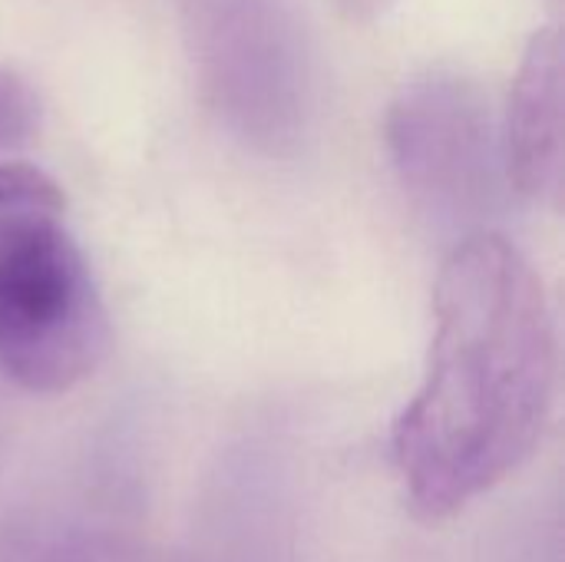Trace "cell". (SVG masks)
Listing matches in <instances>:
<instances>
[{
    "label": "cell",
    "instance_id": "cell-3",
    "mask_svg": "<svg viewBox=\"0 0 565 562\" xmlns=\"http://www.w3.org/2000/svg\"><path fill=\"white\" fill-rule=\"evenodd\" d=\"M109 351L99 285L60 222L0 238V374L30 394H63Z\"/></svg>",
    "mask_w": 565,
    "mask_h": 562
},
{
    "label": "cell",
    "instance_id": "cell-5",
    "mask_svg": "<svg viewBox=\"0 0 565 562\" xmlns=\"http://www.w3.org/2000/svg\"><path fill=\"white\" fill-rule=\"evenodd\" d=\"M507 182L536 202L563 192V40L540 30L516 70L500 129Z\"/></svg>",
    "mask_w": 565,
    "mask_h": 562
},
{
    "label": "cell",
    "instance_id": "cell-7",
    "mask_svg": "<svg viewBox=\"0 0 565 562\" xmlns=\"http://www.w3.org/2000/svg\"><path fill=\"white\" fill-rule=\"evenodd\" d=\"M63 219L60 185L26 162H0V238Z\"/></svg>",
    "mask_w": 565,
    "mask_h": 562
},
{
    "label": "cell",
    "instance_id": "cell-9",
    "mask_svg": "<svg viewBox=\"0 0 565 562\" xmlns=\"http://www.w3.org/2000/svg\"><path fill=\"white\" fill-rule=\"evenodd\" d=\"M338 7L351 20H367V17H374L384 7V0H338Z\"/></svg>",
    "mask_w": 565,
    "mask_h": 562
},
{
    "label": "cell",
    "instance_id": "cell-4",
    "mask_svg": "<svg viewBox=\"0 0 565 562\" xmlns=\"http://www.w3.org/2000/svg\"><path fill=\"white\" fill-rule=\"evenodd\" d=\"M384 142L401 185L437 222L480 232L500 209L503 139L473 76L427 66L404 79L387 106Z\"/></svg>",
    "mask_w": 565,
    "mask_h": 562
},
{
    "label": "cell",
    "instance_id": "cell-8",
    "mask_svg": "<svg viewBox=\"0 0 565 562\" xmlns=\"http://www.w3.org/2000/svg\"><path fill=\"white\" fill-rule=\"evenodd\" d=\"M36 126V96L10 70H0V152L20 146Z\"/></svg>",
    "mask_w": 565,
    "mask_h": 562
},
{
    "label": "cell",
    "instance_id": "cell-6",
    "mask_svg": "<svg viewBox=\"0 0 565 562\" xmlns=\"http://www.w3.org/2000/svg\"><path fill=\"white\" fill-rule=\"evenodd\" d=\"M0 562H159L142 547L116 537L20 530L0 540Z\"/></svg>",
    "mask_w": 565,
    "mask_h": 562
},
{
    "label": "cell",
    "instance_id": "cell-1",
    "mask_svg": "<svg viewBox=\"0 0 565 562\" xmlns=\"http://www.w3.org/2000/svg\"><path fill=\"white\" fill-rule=\"evenodd\" d=\"M556 401V331L523 252L470 232L444 262L424 381L391 427L411 510L440 523L513 477Z\"/></svg>",
    "mask_w": 565,
    "mask_h": 562
},
{
    "label": "cell",
    "instance_id": "cell-2",
    "mask_svg": "<svg viewBox=\"0 0 565 562\" xmlns=\"http://www.w3.org/2000/svg\"><path fill=\"white\" fill-rule=\"evenodd\" d=\"M212 116L245 149L288 159L315 123V66L295 0H175Z\"/></svg>",
    "mask_w": 565,
    "mask_h": 562
}]
</instances>
